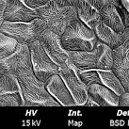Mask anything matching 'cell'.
I'll return each mask as SVG.
<instances>
[{"label": "cell", "instance_id": "cell-1", "mask_svg": "<svg viewBox=\"0 0 129 129\" xmlns=\"http://www.w3.org/2000/svg\"><path fill=\"white\" fill-rule=\"evenodd\" d=\"M67 54L75 68L81 71L112 69L113 49L99 41L91 51H67Z\"/></svg>", "mask_w": 129, "mask_h": 129}, {"label": "cell", "instance_id": "cell-2", "mask_svg": "<svg viewBox=\"0 0 129 129\" xmlns=\"http://www.w3.org/2000/svg\"><path fill=\"white\" fill-rule=\"evenodd\" d=\"M24 100L23 107H60V104L48 92L44 82L33 72L16 76Z\"/></svg>", "mask_w": 129, "mask_h": 129}, {"label": "cell", "instance_id": "cell-3", "mask_svg": "<svg viewBox=\"0 0 129 129\" xmlns=\"http://www.w3.org/2000/svg\"><path fill=\"white\" fill-rule=\"evenodd\" d=\"M97 42L93 29L79 18L71 22L60 36L61 45L66 51H91Z\"/></svg>", "mask_w": 129, "mask_h": 129}, {"label": "cell", "instance_id": "cell-4", "mask_svg": "<svg viewBox=\"0 0 129 129\" xmlns=\"http://www.w3.org/2000/svg\"><path fill=\"white\" fill-rule=\"evenodd\" d=\"M38 18L42 19L47 28L61 36L66 26L77 17V11L75 6L61 7L51 0L43 7L36 9Z\"/></svg>", "mask_w": 129, "mask_h": 129}, {"label": "cell", "instance_id": "cell-5", "mask_svg": "<svg viewBox=\"0 0 129 129\" xmlns=\"http://www.w3.org/2000/svg\"><path fill=\"white\" fill-rule=\"evenodd\" d=\"M46 27L44 22L40 18H36L30 22H7L4 21L0 32L16 40L19 43L29 44L38 40Z\"/></svg>", "mask_w": 129, "mask_h": 129}, {"label": "cell", "instance_id": "cell-6", "mask_svg": "<svg viewBox=\"0 0 129 129\" xmlns=\"http://www.w3.org/2000/svg\"><path fill=\"white\" fill-rule=\"evenodd\" d=\"M30 72H33V70L28 44L18 43L12 54L0 59L1 74H11L17 76Z\"/></svg>", "mask_w": 129, "mask_h": 129}, {"label": "cell", "instance_id": "cell-7", "mask_svg": "<svg viewBox=\"0 0 129 129\" xmlns=\"http://www.w3.org/2000/svg\"><path fill=\"white\" fill-rule=\"evenodd\" d=\"M32 62V70L37 78L45 82L51 75L58 74L59 68L52 60L38 40L28 44Z\"/></svg>", "mask_w": 129, "mask_h": 129}, {"label": "cell", "instance_id": "cell-8", "mask_svg": "<svg viewBox=\"0 0 129 129\" xmlns=\"http://www.w3.org/2000/svg\"><path fill=\"white\" fill-rule=\"evenodd\" d=\"M38 41L59 69L67 66L70 63L67 51L62 47L60 36H58L57 33L49 28H45L39 36Z\"/></svg>", "mask_w": 129, "mask_h": 129}, {"label": "cell", "instance_id": "cell-9", "mask_svg": "<svg viewBox=\"0 0 129 129\" xmlns=\"http://www.w3.org/2000/svg\"><path fill=\"white\" fill-rule=\"evenodd\" d=\"M24 100L17 77L0 74V107H23Z\"/></svg>", "mask_w": 129, "mask_h": 129}, {"label": "cell", "instance_id": "cell-10", "mask_svg": "<svg viewBox=\"0 0 129 129\" xmlns=\"http://www.w3.org/2000/svg\"><path fill=\"white\" fill-rule=\"evenodd\" d=\"M58 75H60L66 84L68 90L75 99L76 106H84L86 104L89 98L88 89L75 72V65L70 61L67 66L59 69Z\"/></svg>", "mask_w": 129, "mask_h": 129}, {"label": "cell", "instance_id": "cell-11", "mask_svg": "<svg viewBox=\"0 0 129 129\" xmlns=\"http://www.w3.org/2000/svg\"><path fill=\"white\" fill-rule=\"evenodd\" d=\"M38 18L36 9L28 7L24 0H7L4 21L30 22Z\"/></svg>", "mask_w": 129, "mask_h": 129}, {"label": "cell", "instance_id": "cell-12", "mask_svg": "<svg viewBox=\"0 0 129 129\" xmlns=\"http://www.w3.org/2000/svg\"><path fill=\"white\" fill-rule=\"evenodd\" d=\"M45 88L52 96L63 107H75L74 97L68 90V88L64 83L63 79L58 74L51 75L49 78L44 82Z\"/></svg>", "mask_w": 129, "mask_h": 129}, {"label": "cell", "instance_id": "cell-13", "mask_svg": "<svg viewBox=\"0 0 129 129\" xmlns=\"http://www.w3.org/2000/svg\"><path fill=\"white\" fill-rule=\"evenodd\" d=\"M111 70L120 79L126 91H129V49L122 44L113 49Z\"/></svg>", "mask_w": 129, "mask_h": 129}, {"label": "cell", "instance_id": "cell-14", "mask_svg": "<svg viewBox=\"0 0 129 129\" xmlns=\"http://www.w3.org/2000/svg\"><path fill=\"white\" fill-rule=\"evenodd\" d=\"M88 96L99 107H118L120 96L103 84H92L88 87Z\"/></svg>", "mask_w": 129, "mask_h": 129}, {"label": "cell", "instance_id": "cell-15", "mask_svg": "<svg viewBox=\"0 0 129 129\" xmlns=\"http://www.w3.org/2000/svg\"><path fill=\"white\" fill-rule=\"evenodd\" d=\"M92 29L98 41L107 44L111 49L117 48L122 43V34L115 32L113 29L105 25L101 20L97 23Z\"/></svg>", "mask_w": 129, "mask_h": 129}, {"label": "cell", "instance_id": "cell-16", "mask_svg": "<svg viewBox=\"0 0 129 129\" xmlns=\"http://www.w3.org/2000/svg\"><path fill=\"white\" fill-rule=\"evenodd\" d=\"M100 19L106 25L109 26L115 32L122 34L125 25L122 22L121 15L119 14L117 9L113 4H108L100 11Z\"/></svg>", "mask_w": 129, "mask_h": 129}, {"label": "cell", "instance_id": "cell-17", "mask_svg": "<svg viewBox=\"0 0 129 129\" xmlns=\"http://www.w3.org/2000/svg\"><path fill=\"white\" fill-rule=\"evenodd\" d=\"M75 7L77 11V17L90 28L92 29L101 20L99 10L95 9L85 0H78Z\"/></svg>", "mask_w": 129, "mask_h": 129}, {"label": "cell", "instance_id": "cell-18", "mask_svg": "<svg viewBox=\"0 0 129 129\" xmlns=\"http://www.w3.org/2000/svg\"><path fill=\"white\" fill-rule=\"evenodd\" d=\"M98 74L100 75L102 84L108 87V89L113 90L118 96H121L122 93L126 91L125 89L123 88L122 82L120 79L117 77L112 70H97Z\"/></svg>", "mask_w": 129, "mask_h": 129}, {"label": "cell", "instance_id": "cell-19", "mask_svg": "<svg viewBox=\"0 0 129 129\" xmlns=\"http://www.w3.org/2000/svg\"><path fill=\"white\" fill-rule=\"evenodd\" d=\"M17 43L16 40L0 32V59L12 54L16 49Z\"/></svg>", "mask_w": 129, "mask_h": 129}, {"label": "cell", "instance_id": "cell-20", "mask_svg": "<svg viewBox=\"0 0 129 129\" xmlns=\"http://www.w3.org/2000/svg\"><path fill=\"white\" fill-rule=\"evenodd\" d=\"M75 72H76L77 75L79 76V78L81 79V81L85 84V86L87 87V89H88V87H90V85L95 84V83L102 84L100 75L98 74V71H97V70H86V71H81V70H78V69L75 68Z\"/></svg>", "mask_w": 129, "mask_h": 129}, {"label": "cell", "instance_id": "cell-21", "mask_svg": "<svg viewBox=\"0 0 129 129\" xmlns=\"http://www.w3.org/2000/svg\"><path fill=\"white\" fill-rule=\"evenodd\" d=\"M110 4L116 7L124 25L129 26V0H114Z\"/></svg>", "mask_w": 129, "mask_h": 129}, {"label": "cell", "instance_id": "cell-22", "mask_svg": "<svg viewBox=\"0 0 129 129\" xmlns=\"http://www.w3.org/2000/svg\"><path fill=\"white\" fill-rule=\"evenodd\" d=\"M50 1L51 0H24V2L32 9H38L40 7H43L47 3H49Z\"/></svg>", "mask_w": 129, "mask_h": 129}, {"label": "cell", "instance_id": "cell-23", "mask_svg": "<svg viewBox=\"0 0 129 129\" xmlns=\"http://www.w3.org/2000/svg\"><path fill=\"white\" fill-rule=\"evenodd\" d=\"M85 1L88 2V3H90L91 6H93L95 9L99 10V11L103 7H105L106 5L110 4L109 3V0H85Z\"/></svg>", "mask_w": 129, "mask_h": 129}, {"label": "cell", "instance_id": "cell-24", "mask_svg": "<svg viewBox=\"0 0 129 129\" xmlns=\"http://www.w3.org/2000/svg\"><path fill=\"white\" fill-rule=\"evenodd\" d=\"M122 45L129 49V26H125L122 33Z\"/></svg>", "mask_w": 129, "mask_h": 129}, {"label": "cell", "instance_id": "cell-25", "mask_svg": "<svg viewBox=\"0 0 129 129\" xmlns=\"http://www.w3.org/2000/svg\"><path fill=\"white\" fill-rule=\"evenodd\" d=\"M119 106L120 107H129V91H125L120 96Z\"/></svg>", "mask_w": 129, "mask_h": 129}, {"label": "cell", "instance_id": "cell-26", "mask_svg": "<svg viewBox=\"0 0 129 129\" xmlns=\"http://www.w3.org/2000/svg\"><path fill=\"white\" fill-rule=\"evenodd\" d=\"M52 1L58 6L64 7V6H75L78 0H52Z\"/></svg>", "mask_w": 129, "mask_h": 129}, {"label": "cell", "instance_id": "cell-27", "mask_svg": "<svg viewBox=\"0 0 129 129\" xmlns=\"http://www.w3.org/2000/svg\"><path fill=\"white\" fill-rule=\"evenodd\" d=\"M6 4H7V0H0V27L4 22V11L6 8Z\"/></svg>", "mask_w": 129, "mask_h": 129}, {"label": "cell", "instance_id": "cell-28", "mask_svg": "<svg viewBox=\"0 0 129 129\" xmlns=\"http://www.w3.org/2000/svg\"><path fill=\"white\" fill-rule=\"evenodd\" d=\"M84 106H86V107H99L96 102H94V101H93L91 98H90V97L88 98L86 104L84 105Z\"/></svg>", "mask_w": 129, "mask_h": 129}, {"label": "cell", "instance_id": "cell-29", "mask_svg": "<svg viewBox=\"0 0 129 129\" xmlns=\"http://www.w3.org/2000/svg\"><path fill=\"white\" fill-rule=\"evenodd\" d=\"M112 1H114V0H109V3H112Z\"/></svg>", "mask_w": 129, "mask_h": 129}, {"label": "cell", "instance_id": "cell-30", "mask_svg": "<svg viewBox=\"0 0 129 129\" xmlns=\"http://www.w3.org/2000/svg\"><path fill=\"white\" fill-rule=\"evenodd\" d=\"M0 74H1V73H0Z\"/></svg>", "mask_w": 129, "mask_h": 129}]
</instances>
